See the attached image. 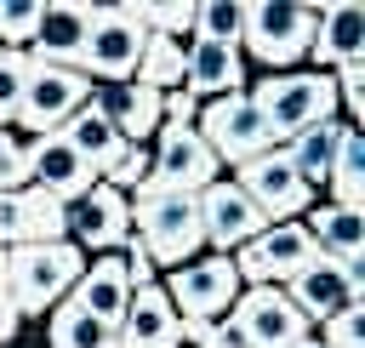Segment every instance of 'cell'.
<instances>
[{"label": "cell", "mask_w": 365, "mask_h": 348, "mask_svg": "<svg viewBox=\"0 0 365 348\" xmlns=\"http://www.w3.org/2000/svg\"><path fill=\"white\" fill-rule=\"evenodd\" d=\"M319 23V0H245L240 11V57H257L268 74L297 68L308 57Z\"/></svg>", "instance_id": "1"}, {"label": "cell", "mask_w": 365, "mask_h": 348, "mask_svg": "<svg viewBox=\"0 0 365 348\" xmlns=\"http://www.w3.org/2000/svg\"><path fill=\"white\" fill-rule=\"evenodd\" d=\"M274 137V148H285L297 131L319 126V120H336V80L331 74H314V68H279L268 80H257L245 91Z\"/></svg>", "instance_id": "2"}, {"label": "cell", "mask_w": 365, "mask_h": 348, "mask_svg": "<svg viewBox=\"0 0 365 348\" xmlns=\"http://www.w3.org/2000/svg\"><path fill=\"white\" fill-rule=\"evenodd\" d=\"M86 257L57 240V245H11L6 251V302L17 308V319H46L80 280Z\"/></svg>", "instance_id": "3"}, {"label": "cell", "mask_w": 365, "mask_h": 348, "mask_svg": "<svg viewBox=\"0 0 365 348\" xmlns=\"http://www.w3.org/2000/svg\"><path fill=\"white\" fill-rule=\"evenodd\" d=\"M131 240L154 268H182L205 251L194 194H131Z\"/></svg>", "instance_id": "4"}, {"label": "cell", "mask_w": 365, "mask_h": 348, "mask_svg": "<svg viewBox=\"0 0 365 348\" xmlns=\"http://www.w3.org/2000/svg\"><path fill=\"white\" fill-rule=\"evenodd\" d=\"M217 171H222V165H217V154L200 143L194 126L160 120L154 148H148V177H143L137 194H200V188L217 183Z\"/></svg>", "instance_id": "5"}, {"label": "cell", "mask_w": 365, "mask_h": 348, "mask_svg": "<svg viewBox=\"0 0 365 348\" xmlns=\"http://www.w3.org/2000/svg\"><path fill=\"white\" fill-rule=\"evenodd\" d=\"M194 131L217 154V165H245V160H257V154L274 148V137H268V126H262V114H257V103L245 91H228V97L200 103Z\"/></svg>", "instance_id": "6"}, {"label": "cell", "mask_w": 365, "mask_h": 348, "mask_svg": "<svg viewBox=\"0 0 365 348\" xmlns=\"http://www.w3.org/2000/svg\"><path fill=\"white\" fill-rule=\"evenodd\" d=\"M285 302L308 319V325H325L331 314H342L348 302H365V257H354V262H331V257H308L285 285Z\"/></svg>", "instance_id": "7"}, {"label": "cell", "mask_w": 365, "mask_h": 348, "mask_svg": "<svg viewBox=\"0 0 365 348\" xmlns=\"http://www.w3.org/2000/svg\"><path fill=\"white\" fill-rule=\"evenodd\" d=\"M160 291H165V302L182 314V319H228V308H234V297H240V274H234V262L228 257H217V251H200L194 262H182V268H171L165 280H160Z\"/></svg>", "instance_id": "8"}, {"label": "cell", "mask_w": 365, "mask_h": 348, "mask_svg": "<svg viewBox=\"0 0 365 348\" xmlns=\"http://www.w3.org/2000/svg\"><path fill=\"white\" fill-rule=\"evenodd\" d=\"M143 46H148V29L137 23L131 0L125 6H97L86 51H80V74L86 80H131L137 63H143Z\"/></svg>", "instance_id": "9"}, {"label": "cell", "mask_w": 365, "mask_h": 348, "mask_svg": "<svg viewBox=\"0 0 365 348\" xmlns=\"http://www.w3.org/2000/svg\"><path fill=\"white\" fill-rule=\"evenodd\" d=\"M234 183H240V194H245L268 222H297V217L314 211V188L291 171L285 148H268V154L245 160V165L234 171Z\"/></svg>", "instance_id": "10"}, {"label": "cell", "mask_w": 365, "mask_h": 348, "mask_svg": "<svg viewBox=\"0 0 365 348\" xmlns=\"http://www.w3.org/2000/svg\"><path fill=\"white\" fill-rule=\"evenodd\" d=\"M228 319H234V331H240L251 348H297V342L314 337V325L285 302L279 285H240Z\"/></svg>", "instance_id": "11"}, {"label": "cell", "mask_w": 365, "mask_h": 348, "mask_svg": "<svg viewBox=\"0 0 365 348\" xmlns=\"http://www.w3.org/2000/svg\"><path fill=\"white\" fill-rule=\"evenodd\" d=\"M194 211H200V240H205L217 257H234L240 245H251V240L268 228V217L240 194L234 177H217L211 188H200V194H194Z\"/></svg>", "instance_id": "12"}, {"label": "cell", "mask_w": 365, "mask_h": 348, "mask_svg": "<svg viewBox=\"0 0 365 348\" xmlns=\"http://www.w3.org/2000/svg\"><path fill=\"white\" fill-rule=\"evenodd\" d=\"M131 240V200L108 183H91L74 205H68V245L80 257H108Z\"/></svg>", "instance_id": "13"}, {"label": "cell", "mask_w": 365, "mask_h": 348, "mask_svg": "<svg viewBox=\"0 0 365 348\" xmlns=\"http://www.w3.org/2000/svg\"><path fill=\"white\" fill-rule=\"evenodd\" d=\"M308 257H314V240H308V228H302V217H297V222H268V228H262L251 245H240L228 262H234L240 285H285Z\"/></svg>", "instance_id": "14"}, {"label": "cell", "mask_w": 365, "mask_h": 348, "mask_svg": "<svg viewBox=\"0 0 365 348\" xmlns=\"http://www.w3.org/2000/svg\"><path fill=\"white\" fill-rule=\"evenodd\" d=\"M86 91H91V80L80 68H29V86H23V103H17L11 126H23L29 137H46L68 114L86 108Z\"/></svg>", "instance_id": "15"}, {"label": "cell", "mask_w": 365, "mask_h": 348, "mask_svg": "<svg viewBox=\"0 0 365 348\" xmlns=\"http://www.w3.org/2000/svg\"><path fill=\"white\" fill-rule=\"evenodd\" d=\"M91 183H97L91 165L68 148L63 131H46V137H29V143H23V188H40L46 200L74 205Z\"/></svg>", "instance_id": "16"}, {"label": "cell", "mask_w": 365, "mask_h": 348, "mask_svg": "<svg viewBox=\"0 0 365 348\" xmlns=\"http://www.w3.org/2000/svg\"><path fill=\"white\" fill-rule=\"evenodd\" d=\"M91 17H97V6H86V0H51V6H40L34 40L23 46V57L34 68H80Z\"/></svg>", "instance_id": "17"}, {"label": "cell", "mask_w": 365, "mask_h": 348, "mask_svg": "<svg viewBox=\"0 0 365 348\" xmlns=\"http://www.w3.org/2000/svg\"><path fill=\"white\" fill-rule=\"evenodd\" d=\"M86 108L97 120H108L120 131V143H137V148L160 131V91L143 80H91Z\"/></svg>", "instance_id": "18"}, {"label": "cell", "mask_w": 365, "mask_h": 348, "mask_svg": "<svg viewBox=\"0 0 365 348\" xmlns=\"http://www.w3.org/2000/svg\"><path fill=\"white\" fill-rule=\"evenodd\" d=\"M308 57H314V74H336L348 63H365V6L359 0H319Z\"/></svg>", "instance_id": "19"}, {"label": "cell", "mask_w": 365, "mask_h": 348, "mask_svg": "<svg viewBox=\"0 0 365 348\" xmlns=\"http://www.w3.org/2000/svg\"><path fill=\"white\" fill-rule=\"evenodd\" d=\"M63 302L86 308V314L103 319V325H120V314H125V302H131L125 257H120V251H108V257H86V268H80V280H74V291H68Z\"/></svg>", "instance_id": "20"}, {"label": "cell", "mask_w": 365, "mask_h": 348, "mask_svg": "<svg viewBox=\"0 0 365 348\" xmlns=\"http://www.w3.org/2000/svg\"><path fill=\"white\" fill-rule=\"evenodd\" d=\"M182 91H188L194 103H211V97L245 91V57H240V46H234V40H194V57H188Z\"/></svg>", "instance_id": "21"}, {"label": "cell", "mask_w": 365, "mask_h": 348, "mask_svg": "<svg viewBox=\"0 0 365 348\" xmlns=\"http://www.w3.org/2000/svg\"><path fill=\"white\" fill-rule=\"evenodd\" d=\"M177 308L165 302V291L160 285H143V291H131V302H125V314H120V325H114V342L120 348H177Z\"/></svg>", "instance_id": "22"}, {"label": "cell", "mask_w": 365, "mask_h": 348, "mask_svg": "<svg viewBox=\"0 0 365 348\" xmlns=\"http://www.w3.org/2000/svg\"><path fill=\"white\" fill-rule=\"evenodd\" d=\"M354 126L336 114V120H319V126H308V131H297L291 143H285V160H291V171L308 183V188H325V177H331V165H336V148H342V137H348Z\"/></svg>", "instance_id": "23"}, {"label": "cell", "mask_w": 365, "mask_h": 348, "mask_svg": "<svg viewBox=\"0 0 365 348\" xmlns=\"http://www.w3.org/2000/svg\"><path fill=\"white\" fill-rule=\"evenodd\" d=\"M302 228H308L314 251H319V257H331V262H354V257H365V211L314 205V211L302 217Z\"/></svg>", "instance_id": "24"}, {"label": "cell", "mask_w": 365, "mask_h": 348, "mask_svg": "<svg viewBox=\"0 0 365 348\" xmlns=\"http://www.w3.org/2000/svg\"><path fill=\"white\" fill-rule=\"evenodd\" d=\"M57 131H63V137H68V148H74V154H80V160L91 165V177H97V183H103V177H108V171L120 165V154L131 148V143H120V131H114L108 120H97L91 108L68 114V120H63Z\"/></svg>", "instance_id": "25"}, {"label": "cell", "mask_w": 365, "mask_h": 348, "mask_svg": "<svg viewBox=\"0 0 365 348\" xmlns=\"http://www.w3.org/2000/svg\"><path fill=\"white\" fill-rule=\"evenodd\" d=\"M188 57H194V29H188V34H148L143 63H137L131 80H143V86H154V91H177L182 74H188Z\"/></svg>", "instance_id": "26"}, {"label": "cell", "mask_w": 365, "mask_h": 348, "mask_svg": "<svg viewBox=\"0 0 365 348\" xmlns=\"http://www.w3.org/2000/svg\"><path fill=\"white\" fill-rule=\"evenodd\" d=\"M46 348H120V342H114V325L91 319L74 302H57L46 314Z\"/></svg>", "instance_id": "27"}, {"label": "cell", "mask_w": 365, "mask_h": 348, "mask_svg": "<svg viewBox=\"0 0 365 348\" xmlns=\"http://www.w3.org/2000/svg\"><path fill=\"white\" fill-rule=\"evenodd\" d=\"M325 188H331V200H325V205L365 211V137H359V126L342 137V148H336V165H331Z\"/></svg>", "instance_id": "28"}, {"label": "cell", "mask_w": 365, "mask_h": 348, "mask_svg": "<svg viewBox=\"0 0 365 348\" xmlns=\"http://www.w3.org/2000/svg\"><path fill=\"white\" fill-rule=\"evenodd\" d=\"M240 0H200L194 6V40H234L240 46Z\"/></svg>", "instance_id": "29"}, {"label": "cell", "mask_w": 365, "mask_h": 348, "mask_svg": "<svg viewBox=\"0 0 365 348\" xmlns=\"http://www.w3.org/2000/svg\"><path fill=\"white\" fill-rule=\"evenodd\" d=\"M29 57L23 51H0V131L11 126V114H17V103H23V86H29Z\"/></svg>", "instance_id": "30"}, {"label": "cell", "mask_w": 365, "mask_h": 348, "mask_svg": "<svg viewBox=\"0 0 365 348\" xmlns=\"http://www.w3.org/2000/svg\"><path fill=\"white\" fill-rule=\"evenodd\" d=\"M319 348H365V302H348L319 325Z\"/></svg>", "instance_id": "31"}, {"label": "cell", "mask_w": 365, "mask_h": 348, "mask_svg": "<svg viewBox=\"0 0 365 348\" xmlns=\"http://www.w3.org/2000/svg\"><path fill=\"white\" fill-rule=\"evenodd\" d=\"M23 188V137L17 131H0V194Z\"/></svg>", "instance_id": "32"}, {"label": "cell", "mask_w": 365, "mask_h": 348, "mask_svg": "<svg viewBox=\"0 0 365 348\" xmlns=\"http://www.w3.org/2000/svg\"><path fill=\"white\" fill-rule=\"evenodd\" d=\"M23 245V188L0 194V251Z\"/></svg>", "instance_id": "33"}, {"label": "cell", "mask_w": 365, "mask_h": 348, "mask_svg": "<svg viewBox=\"0 0 365 348\" xmlns=\"http://www.w3.org/2000/svg\"><path fill=\"white\" fill-rule=\"evenodd\" d=\"M200 348H251V342H245V337L234 331V319H211V325H205V342H200Z\"/></svg>", "instance_id": "34"}, {"label": "cell", "mask_w": 365, "mask_h": 348, "mask_svg": "<svg viewBox=\"0 0 365 348\" xmlns=\"http://www.w3.org/2000/svg\"><path fill=\"white\" fill-rule=\"evenodd\" d=\"M17 325H23V319H17V308H11V302H6V291H0V348L17 337Z\"/></svg>", "instance_id": "35"}, {"label": "cell", "mask_w": 365, "mask_h": 348, "mask_svg": "<svg viewBox=\"0 0 365 348\" xmlns=\"http://www.w3.org/2000/svg\"><path fill=\"white\" fill-rule=\"evenodd\" d=\"M0 291H6V251H0Z\"/></svg>", "instance_id": "36"}, {"label": "cell", "mask_w": 365, "mask_h": 348, "mask_svg": "<svg viewBox=\"0 0 365 348\" xmlns=\"http://www.w3.org/2000/svg\"><path fill=\"white\" fill-rule=\"evenodd\" d=\"M6 348H46V342H6Z\"/></svg>", "instance_id": "37"}, {"label": "cell", "mask_w": 365, "mask_h": 348, "mask_svg": "<svg viewBox=\"0 0 365 348\" xmlns=\"http://www.w3.org/2000/svg\"><path fill=\"white\" fill-rule=\"evenodd\" d=\"M297 348H319V337H308V342H297Z\"/></svg>", "instance_id": "38"}]
</instances>
